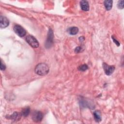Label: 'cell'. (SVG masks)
Masks as SVG:
<instances>
[{"label": "cell", "mask_w": 124, "mask_h": 124, "mask_svg": "<svg viewBox=\"0 0 124 124\" xmlns=\"http://www.w3.org/2000/svg\"><path fill=\"white\" fill-rule=\"evenodd\" d=\"M34 71L35 73L38 75L44 76L48 73L49 67L46 63H40L36 66Z\"/></svg>", "instance_id": "6da1fadb"}, {"label": "cell", "mask_w": 124, "mask_h": 124, "mask_svg": "<svg viewBox=\"0 0 124 124\" xmlns=\"http://www.w3.org/2000/svg\"><path fill=\"white\" fill-rule=\"evenodd\" d=\"M26 40L27 42L32 47L37 48L39 46V42L37 39L32 35H29L26 37Z\"/></svg>", "instance_id": "7a4b0ae2"}, {"label": "cell", "mask_w": 124, "mask_h": 124, "mask_svg": "<svg viewBox=\"0 0 124 124\" xmlns=\"http://www.w3.org/2000/svg\"><path fill=\"white\" fill-rule=\"evenodd\" d=\"M53 42V33L51 29H49L47 33V37L45 43V46L46 48H49L51 46Z\"/></svg>", "instance_id": "3957f363"}, {"label": "cell", "mask_w": 124, "mask_h": 124, "mask_svg": "<svg viewBox=\"0 0 124 124\" xmlns=\"http://www.w3.org/2000/svg\"><path fill=\"white\" fill-rule=\"evenodd\" d=\"M13 29L15 33L20 37H23L26 34L25 30L19 25H15L14 26Z\"/></svg>", "instance_id": "277c9868"}, {"label": "cell", "mask_w": 124, "mask_h": 124, "mask_svg": "<svg viewBox=\"0 0 124 124\" xmlns=\"http://www.w3.org/2000/svg\"><path fill=\"white\" fill-rule=\"evenodd\" d=\"M102 66L105 74L108 76H109L111 75V74H112V73L114 72L115 70L114 66L109 65L105 62L103 63Z\"/></svg>", "instance_id": "5b68a950"}, {"label": "cell", "mask_w": 124, "mask_h": 124, "mask_svg": "<svg viewBox=\"0 0 124 124\" xmlns=\"http://www.w3.org/2000/svg\"><path fill=\"white\" fill-rule=\"evenodd\" d=\"M43 118V114L40 111H35L32 114V119L35 122H40Z\"/></svg>", "instance_id": "8992f818"}, {"label": "cell", "mask_w": 124, "mask_h": 124, "mask_svg": "<svg viewBox=\"0 0 124 124\" xmlns=\"http://www.w3.org/2000/svg\"><path fill=\"white\" fill-rule=\"evenodd\" d=\"M21 116H22V115L21 113H19L18 112L16 111V112H14L12 115L7 116L6 118L9 119L13 120L14 121H18L20 119Z\"/></svg>", "instance_id": "52a82bcc"}, {"label": "cell", "mask_w": 124, "mask_h": 124, "mask_svg": "<svg viewBox=\"0 0 124 124\" xmlns=\"http://www.w3.org/2000/svg\"><path fill=\"white\" fill-rule=\"evenodd\" d=\"M9 24V20L5 16H0V27L1 28H5L8 26Z\"/></svg>", "instance_id": "ba28073f"}, {"label": "cell", "mask_w": 124, "mask_h": 124, "mask_svg": "<svg viewBox=\"0 0 124 124\" xmlns=\"http://www.w3.org/2000/svg\"><path fill=\"white\" fill-rule=\"evenodd\" d=\"M93 117L94 119L96 122H100L102 120L101 117V112L100 110H97L94 111L93 113Z\"/></svg>", "instance_id": "9c48e42d"}, {"label": "cell", "mask_w": 124, "mask_h": 124, "mask_svg": "<svg viewBox=\"0 0 124 124\" xmlns=\"http://www.w3.org/2000/svg\"><path fill=\"white\" fill-rule=\"evenodd\" d=\"M80 7L82 10L84 11H88L89 10V3L86 0H82L80 2Z\"/></svg>", "instance_id": "30bf717a"}, {"label": "cell", "mask_w": 124, "mask_h": 124, "mask_svg": "<svg viewBox=\"0 0 124 124\" xmlns=\"http://www.w3.org/2000/svg\"><path fill=\"white\" fill-rule=\"evenodd\" d=\"M113 1L111 0H105L104 2V4L105 7V8L107 10H110L112 7Z\"/></svg>", "instance_id": "8fae6325"}, {"label": "cell", "mask_w": 124, "mask_h": 124, "mask_svg": "<svg viewBox=\"0 0 124 124\" xmlns=\"http://www.w3.org/2000/svg\"><path fill=\"white\" fill-rule=\"evenodd\" d=\"M78 31V29L76 27H71L68 30V32L71 35H76Z\"/></svg>", "instance_id": "7c38bea8"}, {"label": "cell", "mask_w": 124, "mask_h": 124, "mask_svg": "<svg viewBox=\"0 0 124 124\" xmlns=\"http://www.w3.org/2000/svg\"><path fill=\"white\" fill-rule=\"evenodd\" d=\"M30 112V108L29 107H26L22 109L21 113L22 116L24 117H27L29 115Z\"/></svg>", "instance_id": "4fadbf2b"}, {"label": "cell", "mask_w": 124, "mask_h": 124, "mask_svg": "<svg viewBox=\"0 0 124 124\" xmlns=\"http://www.w3.org/2000/svg\"><path fill=\"white\" fill-rule=\"evenodd\" d=\"M88 69V66L87 64H82L81 65H80L78 67V70L80 71H85L86 70H87Z\"/></svg>", "instance_id": "5bb4252c"}, {"label": "cell", "mask_w": 124, "mask_h": 124, "mask_svg": "<svg viewBox=\"0 0 124 124\" xmlns=\"http://www.w3.org/2000/svg\"><path fill=\"white\" fill-rule=\"evenodd\" d=\"M117 6L119 9H123L124 8V1L123 0H119L117 4Z\"/></svg>", "instance_id": "9a60e30c"}, {"label": "cell", "mask_w": 124, "mask_h": 124, "mask_svg": "<svg viewBox=\"0 0 124 124\" xmlns=\"http://www.w3.org/2000/svg\"><path fill=\"white\" fill-rule=\"evenodd\" d=\"M84 49L82 48V46H77L76 47V48L75 49V52L76 53H79V52H81V51L82 50H83Z\"/></svg>", "instance_id": "2e32d148"}, {"label": "cell", "mask_w": 124, "mask_h": 124, "mask_svg": "<svg viewBox=\"0 0 124 124\" xmlns=\"http://www.w3.org/2000/svg\"><path fill=\"white\" fill-rule=\"evenodd\" d=\"M0 70H4L5 69H6V66L4 64H3L2 63V62L1 61V62H0Z\"/></svg>", "instance_id": "e0dca14e"}, {"label": "cell", "mask_w": 124, "mask_h": 124, "mask_svg": "<svg viewBox=\"0 0 124 124\" xmlns=\"http://www.w3.org/2000/svg\"><path fill=\"white\" fill-rule=\"evenodd\" d=\"M112 39L113 40V42L115 43V44L117 46H120V43L119 42V41H118L113 36H112Z\"/></svg>", "instance_id": "ac0fdd59"}, {"label": "cell", "mask_w": 124, "mask_h": 124, "mask_svg": "<svg viewBox=\"0 0 124 124\" xmlns=\"http://www.w3.org/2000/svg\"><path fill=\"white\" fill-rule=\"evenodd\" d=\"M79 40L80 42H82L84 40V37L83 36H80L79 37Z\"/></svg>", "instance_id": "d6986e66"}]
</instances>
